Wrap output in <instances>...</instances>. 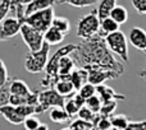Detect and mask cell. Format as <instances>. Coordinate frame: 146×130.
I'll use <instances>...</instances> for the list:
<instances>
[{
  "instance_id": "obj_1",
  "label": "cell",
  "mask_w": 146,
  "mask_h": 130,
  "mask_svg": "<svg viewBox=\"0 0 146 130\" xmlns=\"http://www.w3.org/2000/svg\"><path fill=\"white\" fill-rule=\"evenodd\" d=\"M71 55L74 59L77 68H101L114 70L121 74L124 73L123 64L113 56V51L106 45L105 37L100 33L78 43L77 50L73 51Z\"/></svg>"
},
{
  "instance_id": "obj_2",
  "label": "cell",
  "mask_w": 146,
  "mask_h": 130,
  "mask_svg": "<svg viewBox=\"0 0 146 130\" xmlns=\"http://www.w3.org/2000/svg\"><path fill=\"white\" fill-rule=\"evenodd\" d=\"M78 45H66L62 46L56 53L49 59V63L45 69V77L41 80L40 84L42 87H55L59 80V66H60V59L66 55H71L74 50H77Z\"/></svg>"
},
{
  "instance_id": "obj_3",
  "label": "cell",
  "mask_w": 146,
  "mask_h": 130,
  "mask_svg": "<svg viewBox=\"0 0 146 130\" xmlns=\"http://www.w3.org/2000/svg\"><path fill=\"white\" fill-rule=\"evenodd\" d=\"M101 20L99 18L98 9H94L91 13L83 15L77 23V36L82 40L95 37L100 33Z\"/></svg>"
},
{
  "instance_id": "obj_4",
  "label": "cell",
  "mask_w": 146,
  "mask_h": 130,
  "mask_svg": "<svg viewBox=\"0 0 146 130\" xmlns=\"http://www.w3.org/2000/svg\"><path fill=\"white\" fill-rule=\"evenodd\" d=\"M49 53H50V45L48 42L44 43V46L37 51H30L26 55L25 68L28 73L37 74L46 69V65L49 63Z\"/></svg>"
},
{
  "instance_id": "obj_5",
  "label": "cell",
  "mask_w": 146,
  "mask_h": 130,
  "mask_svg": "<svg viewBox=\"0 0 146 130\" xmlns=\"http://www.w3.org/2000/svg\"><path fill=\"white\" fill-rule=\"evenodd\" d=\"M105 41L108 47L113 51V54H115L117 56L122 59L124 63L129 60V54H128V41L127 37L122 31H117L110 35L105 36Z\"/></svg>"
},
{
  "instance_id": "obj_6",
  "label": "cell",
  "mask_w": 146,
  "mask_h": 130,
  "mask_svg": "<svg viewBox=\"0 0 146 130\" xmlns=\"http://www.w3.org/2000/svg\"><path fill=\"white\" fill-rule=\"evenodd\" d=\"M66 97L60 95L55 88H49L40 92V105L36 107V114H42L53 107H64Z\"/></svg>"
},
{
  "instance_id": "obj_7",
  "label": "cell",
  "mask_w": 146,
  "mask_h": 130,
  "mask_svg": "<svg viewBox=\"0 0 146 130\" xmlns=\"http://www.w3.org/2000/svg\"><path fill=\"white\" fill-rule=\"evenodd\" d=\"M54 18H55V15H54V8L50 7V8H46V9H42L40 12H36L33 14L26 17L25 23H27V24L32 26L33 28L45 33L53 26Z\"/></svg>"
},
{
  "instance_id": "obj_8",
  "label": "cell",
  "mask_w": 146,
  "mask_h": 130,
  "mask_svg": "<svg viewBox=\"0 0 146 130\" xmlns=\"http://www.w3.org/2000/svg\"><path fill=\"white\" fill-rule=\"evenodd\" d=\"M21 36L22 40L25 41V43L27 45V47L30 49V51H37L45 43V36L44 32L33 28L32 26L23 23L22 28H21Z\"/></svg>"
},
{
  "instance_id": "obj_9",
  "label": "cell",
  "mask_w": 146,
  "mask_h": 130,
  "mask_svg": "<svg viewBox=\"0 0 146 130\" xmlns=\"http://www.w3.org/2000/svg\"><path fill=\"white\" fill-rule=\"evenodd\" d=\"M22 24L23 23L15 15L1 19V23H0V40L7 41L9 38L14 37L15 35H18L21 32Z\"/></svg>"
},
{
  "instance_id": "obj_10",
  "label": "cell",
  "mask_w": 146,
  "mask_h": 130,
  "mask_svg": "<svg viewBox=\"0 0 146 130\" xmlns=\"http://www.w3.org/2000/svg\"><path fill=\"white\" fill-rule=\"evenodd\" d=\"M88 83L91 84H104L106 80L117 79L118 77H121V73L114 72V70L109 69H101V68H88Z\"/></svg>"
},
{
  "instance_id": "obj_11",
  "label": "cell",
  "mask_w": 146,
  "mask_h": 130,
  "mask_svg": "<svg viewBox=\"0 0 146 130\" xmlns=\"http://www.w3.org/2000/svg\"><path fill=\"white\" fill-rule=\"evenodd\" d=\"M0 112H1L3 118L7 121H9L10 124H13V125H21L26 120V118L19 112L17 106L13 105L0 106Z\"/></svg>"
},
{
  "instance_id": "obj_12",
  "label": "cell",
  "mask_w": 146,
  "mask_h": 130,
  "mask_svg": "<svg viewBox=\"0 0 146 130\" xmlns=\"http://www.w3.org/2000/svg\"><path fill=\"white\" fill-rule=\"evenodd\" d=\"M128 41L135 49H137L140 51H146V31L144 28H132L128 36Z\"/></svg>"
},
{
  "instance_id": "obj_13",
  "label": "cell",
  "mask_w": 146,
  "mask_h": 130,
  "mask_svg": "<svg viewBox=\"0 0 146 130\" xmlns=\"http://www.w3.org/2000/svg\"><path fill=\"white\" fill-rule=\"evenodd\" d=\"M96 95L101 98L103 102H106V101H124L126 100V96L121 95V93H117L111 87L105 84H99L96 85Z\"/></svg>"
},
{
  "instance_id": "obj_14",
  "label": "cell",
  "mask_w": 146,
  "mask_h": 130,
  "mask_svg": "<svg viewBox=\"0 0 146 130\" xmlns=\"http://www.w3.org/2000/svg\"><path fill=\"white\" fill-rule=\"evenodd\" d=\"M56 3H59V0H32L31 3L26 4L25 14H26V17H28V15L33 14V13H36V12H40V10H42V9L53 7Z\"/></svg>"
},
{
  "instance_id": "obj_15",
  "label": "cell",
  "mask_w": 146,
  "mask_h": 130,
  "mask_svg": "<svg viewBox=\"0 0 146 130\" xmlns=\"http://www.w3.org/2000/svg\"><path fill=\"white\" fill-rule=\"evenodd\" d=\"M76 68V61L72 55H66L60 59V66H59V79H69L72 72Z\"/></svg>"
},
{
  "instance_id": "obj_16",
  "label": "cell",
  "mask_w": 146,
  "mask_h": 130,
  "mask_svg": "<svg viewBox=\"0 0 146 130\" xmlns=\"http://www.w3.org/2000/svg\"><path fill=\"white\" fill-rule=\"evenodd\" d=\"M69 80L73 83V85L76 87V89L80 91L81 87L83 84H86V82H88V72L85 68H77L72 72Z\"/></svg>"
},
{
  "instance_id": "obj_17",
  "label": "cell",
  "mask_w": 146,
  "mask_h": 130,
  "mask_svg": "<svg viewBox=\"0 0 146 130\" xmlns=\"http://www.w3.org/2000/svg\"><path fill=\"white\" fill-rule=\"evenodd\" d=\"M10 92H12V95H18V96L27 97V96H30L31 93H32V91L30 89V87H28L23 80L13 78V79L10 80Z\"/></svg>"
},
{
  "instance_id": "obj_18",
  "label": "cell",
  "mask_w": 146,
  "mask_h": 130,
  "mask_svg": "<svg viewBox=\"0 0 146 130\" xmlns=\"http://www.w3.org/2000/svg\"><path fill=\"white\" fill-rule=\"evenodd\" d=\"M44 36H45V42H48L50 46H53V45H59V43L63 42L66 35H64L62 31L56 30L55 27L51 26V27L44 33Z\"/></svg>"
},
{
  "instance_id": "obj_19",
  "label": "cell",
  "mask_w": 146,
  "mask_h": 130,
  "mask_svg": "<svg viewBox=\"0 0 146 130\" xmlns=\"http://www.w3.org/2000/svg\"><path fill=\"white\" fill-rule=\"evenodd\" d=\"M55 89L60 93L63 97H72L73 93L76 92V87L69 79H59L58 83L55 84Z\"/></svg>"
},
{
  "instance_id": "obj_20",
  "label": "cell",
  "mask_w": 146,
  "mask_h": 130,
  "mask_svg": "<svg viewBox=\"0 0 146 130\" xmlns=\"http://www.w3.org/2000/svg\"><path fill=\"white\" fill-rule=\"evenodd\" d=\"M117 7V0H100V5L98 7V14L100 20L110 17V13Z\"/></svg>"
},
{
  "instance_id": "obj_21",
  "label": "cell",
  "mask_w": 146,
  "mask_h": 130,
  "mask_svg": "<svg viewBox=\"0 0 146 130\" xmlns=\"http://www.w3.org/2000/svg\"><path fill=\"white\" fill-rule=\"evenodd\" d=\"M50 120L54 121L56 124H63L71 119V116L68 115V112L66 111L64 107H53L50 110Z\"/></svg>"
},
{
  "instance_id": "obj_22",
  "label": "cell",
  "mask_w": 146,
  "mask_h": 130,
  "mask_svg": "<svg viewBox=\"0 0 146 130\" xmlns=\"http://www.w3.org/2000/svg\"><path fill=\"white\" fill-rule=\"evenodd\" d=\"M119 23H117L115 20L111 17H108L105 19L101 20V27H100V35H104L105 37L106 35H110L113 32H117L119 31Z\"/></svg>"
},
{
  "instance_id": "obj_23",
  "label": "cell",
  "mask_w": 146,
  "mask_h": 130,
  "mask_svg": "<svg viewBox=\"0 0 146 130\" xmlns=\"http://www.w3.org/2000/svg\"><path fill=\"white\" fill-rule=\"evenodd\" d=\"M110 17L115 20L119 24H123L128 20V10L124 7H121V5H117L110 13Z\"/></svg>"
},
{
  "instance_id": "obj_24",
  "label": "cell",
  "mask_w": 146,
  "mask_h": 130,
  "mask_svg": "<svg viewBox=\"0 0 146 130\" xmlns=\"http://www.w3.org/2000/svg\"><path fill=\"white\" fill-rule=\"evenodd\" d=\"M53 27L62 31V32L66 35V33H68L69 30H71V23H69V20L67 19L66 17H55L53 20Z\"/></svg>"
},
{
  "instance_id": "obj_25",
  "label": "cell",
  "mask_w": 146,
  "mask_h": 130,
  "mask_svg": "<svg viewBox=\"0 0 146 130\" xmlns=\"http://www.w3.org/2000/svg\"><path fill=\"white\" fill-rule=\"evenodd\" d=\"M94 125L98 130H108L109 128H111V120L108 116H101L100 114H98L94 120Z\"/></svg>"
},
{
  "instance_id": "obj_26",
  "label": "cell",
  "mask_w": 146,
  "mask_h": 130,
  "mask_svg": "<svg viewBox=\"0 0 146 130\" xmlns=\"http://www.w3.org/2000/svg\"><path fill=\"white\" fill-rule=\"evenodd\" d=\"M110 120H111V125L121 129V130H124L128 126V124L131 123L129 119L127 118L126 115H111Z\"/></svg>"
},
{
  "instance_id": "obj_27",
  "label": "cell",
  "mask_w": 146,
  "mask_h": 130,
  "mask_svg": "<svg viewBox=\"0 0 146 130\" xmlns=\"http://www.w3.org/2000/svg\"><path fill=\"white\" fill-rule=\"evenodd\" d=\"M10 80L8 83H5L4 85H0V106H5L9 105V100L10 96H12V92H10Z\"/></svg>"
},
{
  "instance_id": "obj_28",
  "label": "cell",
  "mask_w": 146,
  "mask_h": 130,
  "mask_svg": "<svg viewBox=\"0 0 146 130\" xmlns=\"http://www.w3.org/2000/svg\"><path fill=\"white\" fill-rule=\"evenodd\" d=\"M86 106L90 107L95 114H99L101 110V106H103V101H101V98L98 95H94L92 97L86 100Z\"/></svg>"
},
{
  "instance_id": "obj_29",
  "label": "cell",
  "mask_w": 146,
  "mask_h": 130,
  "mask_svg": "<svg viewBox=\"0 0 146 130\" xmlns=\"http://www.w3.org/2000/svg\"><path fill=\"white\" fill-rule=\"evenodd\" d=\"M117 108V101L113 100V101H106V102H103V106H101V110H100V115L101 116H108L110 118L113 115V112L115 111Z\"/></svg>"
},
{
  "instance_id": "obj_30",
  "label": "cell",
  "mask_w": 146,
  "mask_h": 130,
  "mask_svg": "<svg viewBox=\"0 0 146 130\" xmlns=\"http://www.w3.org/2000/svg\"><path fill=\"white\" fill-rule=\"evenodd\" d=\"M100 0H59L60 4H69L76 8H83V7H90V5L96 4Z\"/></svg>"
},
{
  "instance_id": "obj_31",
  "label": "cell",
  "mask_w": 146,
  "mask_h": 130,
  "mask_svg": "<svg viewBox=\"0 0 146 130\" xmlns=\"http://www.w3.org/2000/svg\"><path fill=\"white\" fill-rule=\"evenodd\" d=\"M78 93H80L81 96H82L83 98H90L92 97L94 95H96V85L95 84H91V83H86V84H83L82 87H81V89L78 91Z\"/></svg>"
},
{
  "instance_id": "obj_32",
  "label": "cell",
  "mask_w": 146,
  "mask_h": 130,
  "mask_svg": "<svg viewBox=\"0 0 146 130\" xmlns=\"http://www.w3.org/2000/svg\"><path fill=\"white\" fill-rule=\"evenodd\" d=\"M96 115L98 114H95L92 110H91L90 107H87V106H83V107H81L80 112H78V118L82 119V120H86V121H91V123H94V120H95Z\"/></svg>"
},
{
  "instance_id": "obj_33",
  "label": "cell",
  "mask_w": 146,
  "mask_h": 130,
  "mask_svg": "<svg viewBox=\"0 0 146 130\" xmlns=\"http://www.w3.org/2000/svg\"><path fill=\"white\" fill-rule=\"evenodd\" d=\"M64 108H66V111L68 112V115L71 116H76V115H78V112H80V110H81V107L77 105V102L74 101V98H69L68 101L66 102V105H64Z\"/></svg>"
},
{
  "instance_id": "obj_34",
  "label": "cell",
  "mask_w": 146,
  "mask_h": 130,
  "mask_svg": "<svg viewBox=\"0 0 146 130\" xmlns=\"http://www.w3.org/2000/svg\"><path fill=\"white\" fill-rule=\"evenodd\" d=\"M94 123H91V121H86V120H82V119L78 118L77 120H74L73 123L71 124V126L69 128L71 129H82V130H91L94 128Z\"/></svg>"
},
{
  "instance_id": "obj_35",
  "label": "cell",
  "mask_w": 146,
  "mask_h": 130,
  "mask_svg": "<svg viewBox=\"0 0 146 130\" xmlns=\"http://www.w3.org/2000/svg\"><path fill=\"white\" fill-rule=\"evenodd\" d=\"M23 124H25L26 130H36L38 126L41 125L40 120H38L36 116H33V115L26 118V120H25V123H23Z\"/></svg>"
},
{
  "instance_id": "obj_36",
  "label": "cell",
  "mask_w": 146,
  "mask_h": 130,
  "mask_svg": "<svg viewBox=\"0 0 146 130\" xmlns=\"http://www.w3.org/2000/svg\"><path fill=\"white\" fill-rule=\"evenodd\" d=\"M12 1L13 0H1V3H0V19H4L8 13L12 10Z\"/></svg>"
},
{
  "instance_id": "obj_37",
  "label": "cell",
  "mask_w": 146,
  "mask_h": 130,
  "mask_svg": "<svg viewBox=\"0 0 146 130\" xmlns=\"http://www.w3.org/2000/svg\"><path fill=\"white\" fill-rule=\"evenodd\" d=\"M131 3L139 14L141 15L146 14V0H131Z\"/></svg>"
},
{
  "instance_id": "obj_38",
  "label": "cell",
  "mask_w": 146,
  "mask_h": 130,
  "mask_svg": "<svg viewBox=\"0 0 146 130\" xmlns=\"http://www.w3.org/2000/svg\"><path fill=\"white\" fill-rule=\"evenodd\" d=\"M0 69H1V75H0V85H4L5 83L9 82V75H8V70H7V65L4 61H0Z\"/></svg>"
},
{
  "instance_id": "obj_39",
  "label": "cell",
  "mask_w": 146,
  "mask_h": 130,
  "mask_svg": "<svg viewBox=\"0 0 146 130\" xmlns=\"http://www.w3.org/2000/svg\"><path fill=\"white\" fill-rule=\"evenodd\" d=\"M124 130H146V120L145 121H131Z\"/></svg>"
},
{
  "instance_id": "obj_40",
  "label": "cell",
  "mask_w": 146,
  "mask_h": 130,
  "mask_svg": "<svg viewBox=\"0 0 146 130\" xmlns=\"http://www.w3.org/2000/svg\"><path fill=\"white\" fill-rule=\"evenodd\" d=\"M32 0H13L12 1V9L15 7V5H18V4H23V5H26V4H28V3H31Z\"/></svg>"
},
{
  "instance_id": "obj_41",
  "label": "cell",
  "mask_w": 146,
  "mask_h": 130,
  "mask_svg": "<svg viewBox=\"0 0 146 130\" xmlns=\"http://www.w3.org/2000/svg\"><path fill=\"white\" fill-rule=\"evenodd\" d=\"M139 77L141 78V79H144V80H146V68L144 70H141V72L139 73Z\"/></svg>"
},
{
  "instance_id": "obj_42",
  "label": "cell",
  "mask_w": 146,
  "mask_h": 130,
  "mask_svg": "<svg viewBox=\"0 0 146 130\" xmlns=\"http://www.w3.org/2000/svg\"><path fill=\"white\" fill-rule=\"evenodd\" d=\"M36 130H49V128H48V125H46V124H41V125L38 126Z\"/></svg>"
},
{
  "instance_id": "obj_43",
  "label": "cell",
  "mask_w": 146,
  "mask_h": 130,
  "mask_svg": "<svg viewBox=\"0 0 146 130\" xmlns=\"http://www.w3.org/2000/svg\"><path fill=\"white\" fill-rule=\"evenodd\" d=\"M108 130H121V129H118V128H115V126H111V128H109Z\"/></svg>"
},
{
  "instance_id": "obj_44",
  "label": "cell",
  "mask_w": 146,
  "mask_h": 130,
  "mask_svg": "<svg viewBox=\"0 0 146 130\" xmlns=\"http://www.w3.org/2000/svg\"><path fill=\"white\" fill-rule=\"evenodd\" d=\"M62 130H72L71 128H66V129H62Z\"/></svg>"
},
{
  "instance_id": "obj_45",
  "label": "cell",
  "mask_w": 146,
  "mask_h": 130,
  "mask_svg": "<svg viewBox=\"0 0 146 130\" xmlns=\"http://www.w3.org/2000/svg\"><path fill=\"white\" fill-rule=\"evenodd\" d=\"M72 130H82V129H72Z\"/></svg>"
}]
</instances>
